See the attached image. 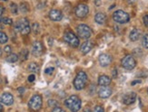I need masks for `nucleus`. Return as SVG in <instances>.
Returning a JSON list of instances; mask_svg holds the SVG:
<instances>
[{
  "label": "nucleus",
  "instance_id": "c85d7f7f",
  "mask_svg": "<svg viewBox=\"0 0 148 112\" xmlns=\"http://www.w3.org/2000/svg\"><path fill=\"white\" fill-rule=\"evenodd\" d=\"M48 105L52 108H55L58 105V103L55 101H54V99H50V101H48Z\"/></svg>",
  "mask_w": 148,
  "mask_h": 112
},
{
  "label": "nucleus",
  "instance_id": "a878e982",
  "mask_svg": "<svg viewBox=\"0 0 148 112\" xmlns=\"http://www.w3.org/2000/svg\"><path fill=\"white\" fill-rule=\"evenodd\" d=\"M142 45L145 49H148V34L144 35L143 40H142Z\"/></svg>",
  "mask_w": 148,
  "mask_h": 112
},
{
  "label": "nucleus",
  "instance_id": "f3484780",
  "mask_svg": "<svg viewBox=\"0 0 148 112\" xmlns=\"http://www.w3.org/2000/svg\"><path fill=\"white\" fill-rule=\"evenodd\" d=\"M111 83V78L107 75H101L98 78V84L100 86H109Z\"/></svg>",
  "mask_w": 148,
  "mask_h": 112
},
{
  "label": "nucleus",
  "instance_id": "ddd939ff",
  "mask_svg": "<svg viewBox=\"0 0 148 112\" xmlns=\"http://www.w3.org/2000/svg\"><path fill=\"white\" fill-rule=\"evenodd\" d=\"M112 95V90L107 86H101L98 90V96L102 99H107Z\"/></svg>",
  "mask_w": 148,
  "mask_h": 112
},
{
  "label": "nucleus",
  "instance_id": "f8f14e48",
  "mask_svg": "<svg viewBox=\"0 0 148 112\" xmlns=\"http://www.w3.org/2000/svg\"><path fill=\"white\" fill-rule=\"evenodd\" d=\"M98 61L102 67H106L112 63V56L107 53H102L98 58Z\"/></svg>",
  "mask_w": 148,
  "mask_h": 112
},
{
  "label": "nucleus",
  "instance_id": "ea45409f",
  "mask_svg": "<svg viewBox=\"0 0 148 112\" xmlns=\"http://www.w3.org/2000/svg\"><path fill=\"white\" fill-rule=\"evenodd\" d=\"M128 4H134L135 2V0H127Z\"/></svg>",
  "mask_w": 148,
  "mask_h": 112
},
{
  "label": "nucleus",
  "instance_id": "58836bf2",
  "mask_svg": "<svg viewBox=\"0 0 148 112\" xmlns=\"http://www.w3.org/2000/svg\"><path fill=\"white\" fill-rule=\"evenodd\" d=\"M140 82H141V80H135V82H132V85H134V84H136V83H140Z\"/></svg>",
  "mask_w": 148,
  "mask_h": 112
},
{
  "label": "nucleus",
  "instance_id": "f257e3e1",
  "mask_svg": "<svg viewBox=\"0 0 148 112\" xmlns=\"http://www.w3.org/2000/svg\"><path fill=\"white\" fill-rule=\"evenodd\" d=\"M65 104L72 112H77L81 109V106H82L81 99L76 95H72L67 98L65 101Z\"/></svg>",
  "mask_w": 148,
  "mask_h": 112
},
{
  "label": "nucleus",
  "instance_id": "7c9ffc66",
  "mask_svg": "<svg viewBox=\"0 0 148 112\" xmlns=\"http://www.w3.org/2000/svg\"><path fill=\"white\" fill-rule=\"evenodd\" d=\"M143 22H144L145 26L148 28V14L144 16V17H143Z\"/></svg>",
  "mask_w": 148,
  "mask_h": 112
},
{
  "label": "nucleus",
  "instance_id": "aec40b11",
  "mask_svg": "<svg viewBox=\"0 0 148 112\" xmlns=\"http://www.w3.org/2000/svg\"><path fill=\"white\" fill-rule=\"evenodd\" d=\"M18 55L16 54V53H9V55L7 57V61H8V63H16V61H18Z\"/></svg>",
  "mask_w": 148,
  "mask_h": 112
},
{
  "label": "nucleus",
  "instance_id": "b1692460",
  "mask_svg": "<svg viewBox=\"0 0 148 112\" xmlns=\"http://www.w3.org/2000/svg\"><path fill=\"white\" fill-rule=\"evenodd\" d=\"M8 41V35L5 34L4 32H1L0 31V43H5Z\"/></svg>",
  "mask_w": 148,
  "mask_h": 112
},
{
  "label": "nucleus",
  "instance_id": "e433bc0d",
  "mask_svg": "<svg viewBox=\"0 0 148 112\" xmlns=\"http://www.w3.org/2000/svg\"><path fill=\"white\" fill-rule=\"evenodd\" d=\"M112 74H113V77H114V78H116V77H117V71H116L115 69L113 70V73H112Z\"/></svg>",
  "mask_w": 148,
  "mask_h": 112
},
{
  "label": "nucleus",
  "instance_id": "5701e85b",
  "mask_svg": "<svg viewBox=\"0 0 148 112\" xmlns=\"http://www.w3.org/2000/svg\"><path fill=\"white\" fill-rule=\"evenodd\" d=\"M31 30L34 32V34H38L40 33V26L38 24V23H33L32 26H31Z\"/></svg>",
  "mask_w": 148,
  "mask_h": 112
},
{
  "label": "nucleus",
  "instance_id": "f03ea898",
  "mask_svg": "<svg viewBox=\"0 0 148 112\" xmlns=\"http://www.w3.org/2000/svg\"><path fill=\"white\" fill-rule=\"evenodd\" d=\"M87 83V75L85 72H79L74 80V86L77 90H83Z\"/></svg>",
  "mask_w": 148,
  "mask_h": 112
},
{
  "label": "nucleus",
  "instance_id": "4c0bfd02",
  "mask_svg": "<svg viewBox=\"0 0 148 112\" xmlns=\"http://www.w3.org/2000/svg\"><path fill=\"white\" fill-rule=\"evenodd\" d=\"M95 5H101V1H100V0H95Z\"/></svg>",
  "mask_w": 148,
  "mask_h": 112
},
{
  "label": "nucleus",
  "instance_id": "473e14b6",
  "mask_svg": "<svg viewBox=\"0 0 148 112\" xmlns=\"http://www.w3.org/2000/svg\"><path fill=\"white\" fill-rule=\"evenodd\" d=\"M52 112H65V110L63 109L59 108V107H55V108H54Z\"/></svg>",
  "mask_w": 148,
  "mask_h": 112
},
{
  "label": "nucleus",
  "instance_id": "79ce46f5",
  "mask_svg": "<svg viewBox=\"0 0 148 112\" xmlns=\"http://www.w3.org/2000/svg\"><path fill=\"white\" fill-rule=\"evenodd\" d=\"M83 112H91V110H90V109H85Z\"/></svg>",
  "mask_w": 148,
  "mask_h": 112
},
{
  "label": "nucleus",
  "instance_id": "39448f33",
  "mask_svg": "<svg viewBox=\"0 0 148 112\" xmlns=\"http://www.w3.org/2000/svg\"><path fill=\"white\" fill-rule=\"evenodd\" d=\"M113 19L117 24H126L130 20V16L123 10H117L113 14Z\"/></svg>",
  "mask_w": 148,
  "mask_h": 112
},
{
  "label": "nucleus",
  "instance_id": "a211bd4d",
  "mask_svg": "<svg viewBox=\"0 0 148 112\" xmlns=\"http://www.w3.org/2000/svg\"><path fill=\"white\" fill-rule=\"evenodd\" d=\"M95 21L99 24H104L106 21V16L102 12H99L95 16Z\"/></svg>",
  "mask_w": 148,
  "mask_h": 112
},
{
  "label": "nucleus",
  "instance_id": "bb28decb",
  "mask_svg": "<svg viewBox=\"0 0 148 112\" xmlns=\"http://www.w3.org/2000/svg\"><path fill=\"white\" fill-rule=\"evenodd\" d=\"M10 8H11V12H12V14H14V15H16L17 14V11H18V7L16 5V4L15 3H12L10 5Z\"/></svg>",
  "mask_w": 148,
  "mask_h": 112
},
{
  "label": "nucleus",
  "instance_id": "9b49d317",
  "mask_svg": "<svg viewBox=\"0 0 148 112\" xmlns=\"http://www.w3.org/2000/svg\"><path fill=\"white\" fill-rule=\"evenodd\" d=\"M136 97H137L136 93L134 92V91L125 93V94L123 96V103L125 104V105H131L135 101Z\"/></svg>",
  "mask_w": 148,
  "mask_h": 112
},
{
  "label": "nucleus",
  "instance_id": "c9c22d12",
  "mask_svg": "<svg viewBox=\"0 0 148 112\" xmlns=\"http://www.w3.org/2000/svg\"><path fill=\"white\" fill-rule=\"evenodd\" d=\"M4 51H5V53H11V51H12V50H11V47H10L9 45H7V46L5 47Z\"/></svg>",
  "mask_w": 148,
  "mask_h": 112
},
{
  "label": "nucleus",
  "instance_id": "a18cd8bd",
  "mask_svg": "<svg viewBox=\"0 0 148 112\" xmlns=\"http://www.w3.org/2000/svg\"><path fill=\"white\" fill-rule=\"evenodd\" d=\"M147 93H148V90H147Z\"/></svg>",
  "mask_w": 148,
  "mask_h": 112
},
{
  "label": "nucleus",
  "instance_id": "72a5a7b5",
  "mask_svg": "<svg viewBox=\"0 0 148 112\" xmlns=\"http://www.w3.org/2000/svg\"><path fill=\"white\" fill-rule=\"evenodd\" d=\"M4 11H5V8L2 7V5H0V23L2 22V15L4 13Z\"/></svg>",
  "mask_w": 148,
  "mask_h": 112
},
{
  "label": "nucleus",
  "instance_id": "1a4fd4ad",
  "mask_svg": "<svg viewBox=\"0 0 148 112\" xmlns=\"http://www.w3.org/2000/svg\"><path fill=\"white\" fill-rule=\"evenodd\" d=\"M89 13V7L85 4H79L75 9V14L79 18H85Z\"/></svg>",
  "mask_w": 148,
  "mask_h": 112
},
{
  "label": "nucleus",
  "instance_id": "7ed1b4c3",
  "mask_svg": "<svg viewBox=\"0 0 148 112\" xmlns=\"http://www.w3.org/2000/svg\"><path fill=\"white\" fill-rule=\"evenodd\" d=\"M15 29L18 32H20L23 35L28 34L31 31V27H30L29 22L27 18H21L20 20H18L15 26Z\"/></svg>",
  "mask_w": 148,
  "mask_h": 112
},
{
  "label": "nucleus",
  "instance_id": "20e7f679",
  "mask_svg": "<svg viewBox=\"0 0 148 112\" xmlns=\"http://www.w3.org/2000/svg\"><path fill=\"white\" fill-rule=\"evenodd\" d=\"M64 41L69 45L71 47L73 48H76L79 46V39L78 37L74 34L71 31H68V32H65L64 34Z\"/></svg>",
  "mask_w": 148,
  "mask_h": 112
},
{
  "label": "nucleus",
  "instance_id": "37998d69",
  "mask_svg": "<svg viewBox=\"0 0 148 112\" xmlns=\"http://www.w3.org/2000/svg\"><path fill=\"white\" fill-rule=\"evenodd\" d=\"M2 55V51H1V48H0V56Z\"/></svg>",
  "mask_w": 148,
  "mask_h": 112
},
{
  "label": "nucleus",
  "instance_id": "393cba45",
  "mask_svg": "<svg viewBox=\"0 0 148 112\" xmlns=\"http://www.w3.org/2000/svg\"><path fill=\"white\" fill-rule=\"evenodd\" d=\"M27 56H28V51H27V50H22L21 53H20V55H19V57L21 58V60L22 61L27 60Z\"/></svg>",
  "mask_w": 148,
  "mask_h": 112
},
{
  "label": "nucleus",
  "instance_id": "4468645a",
  "mask_svg": "<svg viewBox=\"0 0 148 112\" xmlns=\"http://www.w3.org/2000/svg\"><path fill=\"white\" fill-rule=\"evenodd\" d=\"M0 101L7 106H11L14 103V98L10 93L5 92V93H3L1 97H0Z\"/></svg>",
  "mask_w": 148,
  "mask_h": 112
},
{
  "label": "nucleus",
  "instance_id": "c03bdc74",
  "mask_svg": "<svg viewBox=\"0 0 148 112\" xmlns=\"http://www.w3.org/2000/svg\"><path fill=\"white\" fill-rule=\"evenodd\" d=\"M3 1H8V0H3Z\"/></svg>",
  "mask_w": 148,
  "mask_h": 112
},
{
  "label": "nucleus",
  "instance_id": "a19ab883",
  "mask_svg": "<svg viewBox=\"0 0 148 112\" xmlns=\"http://www.w3.org/2000/svg\"><path fill=\"white\" fill-rule=\"evenodd\" d=\"M0 112H3V107H2L1 103H0Z\"/></svg>",
  "mask_w": 148,
  "mask_h": 112
},
{
  "label": "nucleus",
  "instance_id": "cd10ccee",
  "mask_svg": "<svg viewBox=\"0 0 148 112\" xmlns=\"http://www.w3.org/2000/svg\"><path fill=\"white\" fill-rule=\"evenodd\" d=\"M2 23L5 24H8V26H10V24H13V21H12V19L9 17H4L2 18Z\"/></svg>",
  "mask_w": 148,
  "mask_h": 112
},
{
  "label": "nucleus",
  "instance_id": "f704fd0d",
  "mask_svg": "<svg viewBox=\"0 0 148 112\" xmlns=\"http://www.w3.org/2000/svg\"><path fill=\"white\" fill-rule=\"evenodd\" d=\"M35 76L34 75V74H31V75L28 76V82H33L35 80Z\"/></svg>",
  "mask_w": 148,
  "mask_h": 112
},
{
  "label": "nucleus",
  "instance_id": "0eeeda50",
  "mask_svg": "<svg viewBox=\"0 0 148 112\" xmlns=\"http://www.w3.org/2000/svg\"><path fill=\"white\" fill-rule=\"evenodd\" d=\"M42 104H43L42 97L38 94H35L32 96V98L29 99L28 107L30 109H32L34 111H38L42 108Z\"/></svg>",
  "mask_w": 148,
  "mask_h": 112
},
{
  "label": "nucleus",
  "instance_id": "2eb2a0df",
  "mask_svg": "<svg viewBox=\"0 0 148 112\" xmlns=\"http://www.w3.org/2000/svg\"><path fill=\"white\" fill-rule=\"evenodd\" d=\"M49 18L53 21H60L62 20L63 18V15L62 12L57 9H52L50 12H49Z\"/></svg>",
  "mask_w": 148,
  "mask_h": 112
},
{
  "label": "nucleus",
  "instance_id": "412c9836",
  "mask_svg": "<svg viewBox=\"0 0 148 112\" xmlns=\"http://www.w3.org/2000/svg\"><path fill=\"white\" fill-rule=\"evenodd\" d=\"M28 71L31 72H38L39 71V66L36 63H31L29 65H28Z\"/></svg>",
  "mask_w": 148,
  "mask_h": 112
},
{
  "label": "nucleus",
  "instance_id": "2f4dec72",
  "mask_svg": "<svg viewBox=\"0 0 148 112\" xmlns=\"http://www.w3.org/2000/svg\"><path fill=\"white\" fill-rule=\"evenodd\" d=\"M54 71H55V68H53V67H49V68H47V69H46L45 72H46V74H52V73L54 72Z\"/></svg>",
  "mask_w": 148,
  "mask_h": 112
},
{
  "label": "nucleus",
  "instance_id": "9d476101",
  "mask_svg": "<svg viewBox=\"0 0 148 112\" xmlns=\"http://www.w3.org/2000/svg\"><path fill=\"white\" fill-rule=\"evenodd\" d=\"M43 52H44V46H43L42 43L38 41L35 42L32 45V54L35 57H38L42 55Z\"/></svg>",
  "mask_w": 148,
  "mask_h": 112
},
{
  "label": "nucleus",
  "instance_id": "4be33fe9",
  "mask_svg": "<svg viewBox=\"0 0 148 112\" xmlns=\"http://www.w3.org/2000/svg\"><path fill=\"white\" fill-rule=\"evenodd\" d=\"M19 9H20V11L22 12V13H27V12L29 11V5H28L27 3L23 2L19 5Z\"/></svg>",
  "mask_w": 148,
  "mask_h": 112
},
{
  "label": "nucleus",
  "instance_id": "6ab92c4d",
  "mask_svg": "<svg viewBox=\"0 0 148 112\" xmlns=\"http://www.w3.org/2000/svg\"><path fill=\"white\" fill-rule=\"evenodd\" d=\"M140 31L136 28H134L131 32H130V34H129V38H130V40L132 42H135L137 41L139 38H140Z\"/></svg>",
  "mask_w": 148,
  "mask_h": 112
},
{
  "label": "nucleus",
  "instance_id": "423d86ee",
  "mask_svg": "<svg viewBox=\"0 0 148 112\" xmlns=\"http://www.w3.org/2000/svg\"><path fill=\"white\" fill-rule=\"evenodd\" d=\"M77 31V35L79 36V38L84 39V40H88L91 35H92V30L90 27L86 24H79L76 28Z\"/></svg>",
  "mask_w": 148,
  "mask_h": 112
},
{
  "label": "nucleus",
  "instance_id": "c756f323",
  "mask_svg": "<svg viewBox=\"0 0 148 112\" xmlns=\"http://www.w3.org/2000/svg\"><path fill=\"white\" fill-rule=\"evenodd\" d=\"M94 112H104V110L102 106H95Z\"/></svg>",
  "mask_w": 148,
  "mask_h": 112
},
{
  "label": "nucleus",
  "instance_id": "dca6fc26",
  "mask_svg": "<svg viewBox=\"0 0 148 112\" xmlns=\"http://www.w3.org/2000/svg\"><path fill=\"white\" fill-rule=\"evenodd\" d=\"M94 47V45H93V43H92L91 41H85L82 43V45H81V52L83 54H86V53H88L92 48Z\"/></svg>",
  "mask_w": 148,
  "mask_h": 112
},
{
  "label": "nucleus",
  "instance_id": "6e6552de",
  "mask_svg": "<svg viewBox=\"0 0 148 112\" xmlns=\"http://www.w3.org/2000/svg\"><path fill=\"white\" fill-rule=\"evenodd\" d=\"M121 65L127 71H131L136 66V61L132 55H126L121 61Z\"/></svg>",
  "mask_w": 148,
  "mask_h": 112
}]
</instances>
